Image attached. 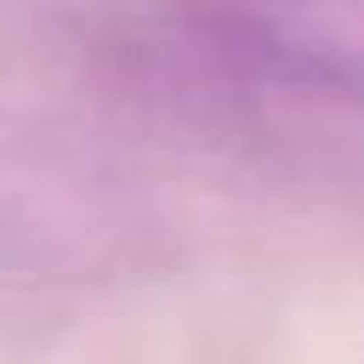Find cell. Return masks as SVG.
I'll use <instances>...</instances> for the list:
<instances>
[{
	"instance_id": "cell-1",
	"label": "cell",
	"mask_w": 364,
	"mask_h": 364,
	"mask_svg": "<svg viewBox=\"0 0 364 364\" xmlns=\"http://www.w3.org/2000/svg\"><path fill=\"white\" fill-rule=\"evenodd\" d=\"M159 57L239 97L364 108V6H222L159 23Z\"/></svg>"
}]
</instances>
